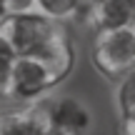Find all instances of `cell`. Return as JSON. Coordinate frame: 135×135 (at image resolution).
<instances>
[{"label": "cell", "mask_w": 135, "mask_h": 135, "mask_svg": "<svg viewBox=\"0 0 135 135\" xmlns=\"http://www.w3.org/2000/svg\"><path fill=\"white\" fill-rule=\"evenodd\" d=\"M0 40L13 55H33L48 63L60 83L75 68V45L65 23L40 10L5 13L0 18Z\"/></svg>", "instance_id": "cell-1"}, {"label": "cell", "mask_w": 135, "mask_h": 135, "mask_svg": "<svg viewBox=\"0 0 135 135\" xmlns=\"http://www.w3.org/2000/svg\"><path fill=\"white\" fill-rule=\"evenodd\" d=\"M90 63L108 80H118L135 68V28H95Z\"/></svg>", "instance_id": "cell-2"}, {"label": "cell", "mask_w": 135, "mask_h": 135, "mask_svg": "<svg viewBox=\"0 0 135 135\" xmlns=\"http://www.w3.org/2000/svg\"><path fill=\"white\" fill-rule=\"evenodd\" d=\"M60 80L48 68V63L33 55H15L10 68V85H8V100L18 103H33L45 98L53 88H58Z\"/></svg>", "instance_id": "cell-3"}, {"label": "cell", "mask_w": 135, "mask_h": 135, "mask_svg": "<svg viewBox=\"0 0 135 135\" xmlns=\"http://www.w3.org/2000/svg\"><path fill=\"white\" fill-rule=\"evenodd\" d=\"M45 123L40 135H88L93 125V115L75 98H55L43 100Z\"/></svg>", "instance_id": "cell-4"}, {"label": "cell", "mask_w": 135, "mask_h": 135, "mask_svg": "<svg viewBox=\"0 0 135 135\" xmlns=\"http://www.w3.org/2000/svg\"><path fill=\"white\" fill-rule=\"evenodd\" d=\"M45 98L23 103L20 108L0 113V135H40L45 123Z\"/></svg>", "instance_id": "cell-5"}, {"label": "cell", "mask_w": 135, "mask_h": 135, "mask_svg": "<svg viewBox=\"0 0 135 135\" xmlns=\"http://www.w3.org/2000/svg\"><path fill=\"white\" fill-rule=\"evenodd\" d=\"M135 28V0H103L93 28Z\"/></svg>", "instance_id": "cell-6"}, {"label": "cell", "mask_w": 135, "mask_h": 135, "mask_svg": "<svg viewBox=\"0 0 135 135\" xmlns=\"http://www.w3.org/2000/svg\"><path fill=\"white\" fill-rule=\"evenodd\" d=\"M115 105L120 118H135V68L115 80Z\"/></svg>", "instance_id": "cell-7"}, {"label": "cell", "mask_w": 135, "mask_h": 135, "mask_svg": "<svg viewBox=\"0 0 135 135\" xmlns=\"http://www.w3.org/2000/svg\"><path fill=\"white\" fill-rule=\"evenodd\" d=\"M103 0H73V10H70V20L80 25H95V15L100 10Z\"/></svg>", "instance_id": "cell-8"}, {"label": "cell", "mask_w": 135, "mask_h": 135, "mask_svg": "<svg viewBox=\"0 0 135 135\" xmlns=\"http://www.w3.org/2000/svg\"><path fill=\"white\" fill-rule=\"evenodd\" d=\"M35 10L45 13L53 20L68 23L70 20V10H73V0H35Z\"/></svg>", "instance_id": "cell-9"}, {"label": "cell", "mask_w": 135, "mask_h": 135, "mask_svg": "<svg viewBox=\"0 0 135 135\" xmlns=\"http://www.w3.org/2000/svg\"><path fill=\"white\" fill-rule=\"evenodd\" d=\"M15 55L5 48V43L0 40V100H8V85H10V68H13Z\"/></svg>", "instance_id": "cell-10"}, {"label": "cell", "mask_w": 135, "mask_h": 135, "mask_svg": "<svg viewBox=\"0 0 135 135\" xmlns=\"http://www.w3.org/2000/svg\"><path fill=\"white\" fill-rule=\"evenodd\" d=\"M5 10H8V13H25V10H35V0H5Z\"/></svg>", "instance_id": "cell-11"}, {"label": "cell", "mask_w": 135, "mask_h": 135, "mask_svg": "<svg viewBox=\"0 0 135 135\" xmlns=\"http://www.w3.org/2000/svg\"><path fill=\"white\" fill-rule=\"evenodd\" d=\"M118 135H135V118H120Z\"/></svg>", "instance_id": "cell-12"}, {"label": "cell", "mask_w": 135, "mask_h": 135, "mask_svg": "<svg viewBox=\"0 0 135 135\" xmlns=\"http://www.w3.org/2000/svg\"><path fill=\"white\" fill-rule=\"evenodd\" d=\"M5 13H8V10H5V0H0V18H3Z\"/></svg>", "instance_id": "cell-13"}]
</instances>
